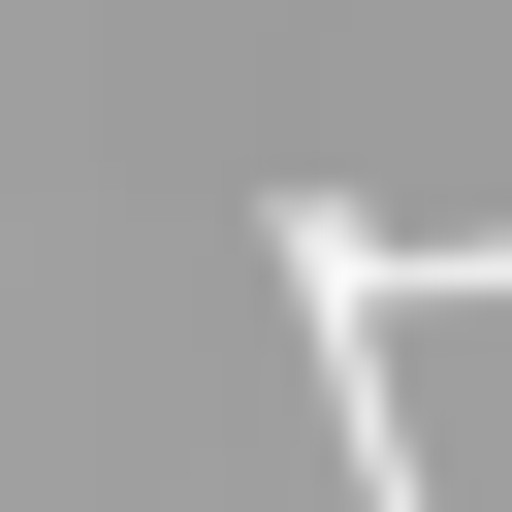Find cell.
I'll return each instance as SVG.
<instances>
[{
    "label": "cell",
    "instance_id": "cell-1",
    "mask_svg": "<svg viewBox=\"0 0 512 512\" xmlns=\"http://www.w3.org/2000/svg\"><path fill=\"white\" fill-rule=\"evenodd\" d=\"M256 256H288V320H320V480H352V512H448V480H416V352H384V320H416V224H384V192H288Z\"/></svg>",
    "mask_w": 512,
    "mask_h": 512
},
{
    "label": "cell",
    "instance_id": "cell-2",
    "mask_svg": "<svg viewBox=\"0 0 512 512\" xmlns=\"http://www.w3.org/2000/svg\"><path fill=\"white\" fill-rule=\"evenodd\" d=\"M416 288H480V320H512V224H448V256H416Z\"/></svg>",
    "mask_w": 512,
    "mask_h": 512
}]
</instances>
